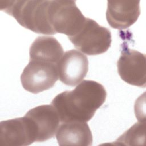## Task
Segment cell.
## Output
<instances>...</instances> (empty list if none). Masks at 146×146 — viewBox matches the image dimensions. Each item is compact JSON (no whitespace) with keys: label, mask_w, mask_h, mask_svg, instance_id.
I'll return each mask as SVG.
<instances>
[{"label":"cell","mask_w":146,"mask_h":146,"mask_svg":"<svg viewBox=\"0 0 146 146\" xmlns=\"http://www.w3.org/2000/svg\"><path fill=\"white\" fill-rule=\"evenodd\" d=\"M68 38L76 48L88 55L104 53L112 42L110 30L89 18L75 35Z\"/></svg>","instance_id":"277c9868"},{"label":"cell","mask_w":146,"mask_h":146,"mask_svg":"<svg viewBox=\"0 0 146 146\" xmlns=\"http://www.w3.org/2000/svg\"><path fill=\"white\" fill-rule=\"evenodd\" d=\"M58 78L57 64L29 60L21 75V82L25 90L38 94L52 88Z\"/></svg>","instance_id":"5b68a950"},{"label":"cell","mask_w":146,"mask_h":146,"mask_svg":"<svg viewBox=\"0 0 146 146\" xmlns=\"http://www.w3.org/2000/svg\"><path fill=\"white\" fill-rule=\"evenodd\" d=\"M140 1H108L106 19L113 29H125L137 20L140 14Z\"/></svg>","instance_id":"30bf717a"},{"label":"cell","mask_w":146,"mask_h":146,"mask_svg":"<svg viewBox=\"0 0 146 146\" xmlns=\"http://www.w3.org/2000/svg\"><path fill=\"white\" fill-rule=\"evenodd\" d=\"M107 92L100 83L90 80L81 82L73 90L58 94L52 100L61 123L90 121L104 103Z\"/></svg>","instance_id":"6da1fadb"},{"label":"cell","mask_w":146,"mask_h":146,"mask_svg":"<svg viewBox=\"0 0 146 146\" xmlns=\"http://www.w3.org/2000/svg\"><path fill=\"white\" fill-rule=\"evenodd\" d=\"M32 121L36 132L35 142H43L52 138L59 125L58 112L52 104H44L29 110L25 115Z\"/></svg>","instance_id":"9c48e42d"},{"label":"cell","mask_w":146,"mask_h":146,"mask_svg":"<svg viewBox=\"0 0 146 146\" xmlns=\"http://www.w3.org/2000/svg\"><path fill=\"white\" fill-rule=\"evenodd\" d=\"M60 145L90 146L92 144V135L88 125L85 122L62 123L56 132Z\"/></svg>","instance_id":"8fae6325"},{"label":"cell","mask_w":146,"mask_h":146,"mask_svg":"<svg viewBox=\"0 0 146 146\" xmlns=\"http://www.w3.org/2000/svg\"><path fill=\"white\" fill-rule=\"evenodd\" d=\"M36 132L26 116L0 122L1 146H25L35 142Z\"/></svg>","instance_id":"8992f818"},{"label":"cell","mask_w":146,"mask_h":146,"mask_svg":"<svg viewBox=\"0 0 146 146\" xmlns=\"http://www.w3.org/2000/svg\"><path fill=\"white\" fill-rule=\"evenodd\" d=\"M88 71L87 57L75 50L65 52L58 64L59 79L67 86H74L80 83Z\"/></svg>","instance_id":"ba28073f"},{"label":"cell","mask_w":146,"mask_h":146,"mask_svg":"<svg viewBox=\"0 0 146 146\" xmlns=\"http://www.w3.org/2000/svg\"><path fill=\"white\" fill-rule=\"evenodd\" d=\"M50 1H1L0 9L13 17L23 27L35 33L54 35L48 21Z\"/></svg>","instance_id":"7a4b0ae2"},{"label":"cell","mask_w":146,"mask_h":146,"mask_svg":"<svg viewBox=\"0 0 146 146\" xmlns=\"http://www.w3.org/2000/svg\"><path fill=\"white\" fill-rule=\"evenodd\" d=\"M48 18L54 34L61 33L70 37L75 35L84 23L85 17L75 1H50Z\"/></svg>","instance_id":"3957f363"},{"label":"cell","mask_w":146,"mask_h":146,"mask_svg":"<svg viewBox=\"0 0 146 146\" xmlns=\"http://www.w3.org/2000/svg\"><path fill=\"white\" fill-rule=\"evenodd\" d=\"M145 141V124L136 123L126 131L116 141L115 144L120 145H139Z\"/></svg>","instance_id":"4fadbf2b"},{"label":"cell","mask_w":146,"mask_h":146,"mask_svg":"<svg viewBox=\"0 0 146 146\" xmlns=\"http://www.w3.org/2000/svg\"><path fill=\"white\" fill-rule=\"evenodd\" d=\"M145 54L125 47L117 62L121 79L131 85L143 87L146 84Z\"/></svg>","instance_id":"52a82bcc"},{"label":"cell","mask_w":146,"mask_h":146,"mask_svg":"<svg viewBox=\"0 0 146 146\" xmlns=\"http://www.w3.org/2000/svg\"><path fill=\"white\" fill-rule=\"evenodd\" d=\"M63 49L58 40L48 36H39L29 49V60H38L58 64L63 55Z\"/></svg>","instance_id":"7c38bea8"}]
</instances>
